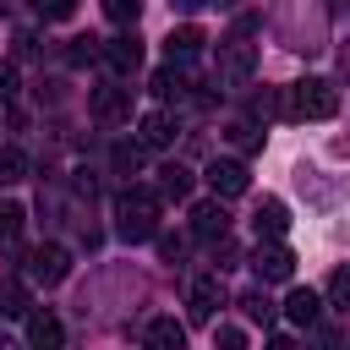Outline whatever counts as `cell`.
<instances>
[{
    "label": "cell",
    "instance_id": "6da1fadb",
    "mask_svg": "<svg viewBox=\"0 0 350 350\" xmlns=\"http://www.w3.org/2000/svg\"><path fill=\"white\" fill-rule=\"evenodd\" d=\"M159 208H164V197L153 191V186H126L120 197H115V235L120 241H153L159 235Z\"/></svg>",
    "mask_w": 350,
    "mask_h": 350
},
{
    "label": "cell",
    "instance_id": "7a4b0ae2",
    "mask_svg": "<svg viewBox=\"0 0 350 350\" xmlns=\"http://www.w3.org/2000/svg\"><path fill=\"white\" fill-rule=\"evenodd\" d=\"M339 109V88L328 77H301L284 88V115L290 120H328Z\"/></svg>",
    "mask_w": 350,
    "mask_h": 350
},
{
    "label": "cell",
    "instance_id": "3957f363",
    "mask_svg": "<svg viewBox=\"0 0 350 350\" xmlns=\"http://www.w3.org/2000/svg\"><path fill=\"white\" fill-rule=\"evenodd\" d=\"M252 273H257L262 284H284V279L295 273V257H290V246H284L279 235H257V252H252Z\"/></svg>",
    "mask_w": 350,
    "mask_h": 350
},
{
    "label": "cell",
    "instance_id": "277c9868",
    "mask_svg": "<svg viewBox=\"0 0 350 350\" xmlns=\"http://www.w3.org/2000/svg\"><path fill=\"white\" fill-rule=\"evenodd\" d=\"M252 71H257V44H246V33L224 38V44H219V77H224L230 88H246Z\"/></svg>",
    "mask_w": 350,
    "mask_h": 350
},
{
    "label": "cell",
    "instance_id": "5b68a950",
    "mask_svg": "<svg viewBox=\"0 0 350 350\" xmlns=\"http://www.w3.org/2000/svg\"><path fill=\"white\" fill-rule=\"evenodd\" d=\"M66 273H71V252H66L60 241H44V246L27 252V279H33V284L49 290V284H60Z\"/></svg>",
    "mask_w": 350,
    "mask_h": 350
},
{
    "label": "cell",
    "instance_id": "8992f818",
    "mask_svg": "<svg viewBox=\"0 0 350 350\" xmlns=\"http://www.w3.org/2000/svg\"><path fill=\"white\" fill-rule=\"evenodd\" d=\"M88 109L98 115V120H131V88H120V82H98L93 88V98H88Z\"/></svg>",
    "mask_w": 350,
    "mask_h": 350
},
{
    "label": "cell",
    "instance_id": "52a82bcc",
    "mask_svg": "<svg viewBox=\"0 0 350 350\" xmlns=\"http://www.w3.org/2000/svg\"><path fill=\"white\" fill-rule=\"evenodd\" d=\"M202 175H208L213 197H241V191L252 186V175H246V159H213Z\"/></svg>",
    "mask_w": 350,
    "mask_h": 350
},
{
    "label": "cell",
    "instance_id": "ba28073f",
    "mask_svg": "<svg viewBox=\"0 0 350 350\" xmlns=\"http://www.w3.org/2000/svg\"><path fill=\"white\" fill-rule=\"evenodd\" d=\"M191 235H197V241H224V235H230L224 197H213V202H197V208H191Z\"/></svg>",
    "mask_w": 350,
    "mask_h": 350
},
{
    "label": "cell",
    "instance_id": "9c48e42d",
    "mask_svg": "<svg viewBox=\"0 0 350 350\" xmlns=\"http://www.w3.org/2000/svg\"><path fill=\"white\" fill-rule=\"evenodd\" d=\"M219 301H224V290H219V273H197V279H191V295H186V306H191V323H213Z\"/></svg>",
    "mask_w": 350,
    "mask_h": 350
},
{
    "label": "cell",
    "instance_id": "30bf717a",
    "mask_svg": "<svg viewBox=\"0 0 350 350\" xmlns=\"http://www.w3.org/2000/svg\"><path fill=\"white\" fill-rule=\"evenodd\" d=\"M104 66H109V71H120V77H131V71L142 66V44H137V33L104 38Z\"/></svg>",
    "mask_w": 350,
    "mask_h": 350
},
{
    "label": "cell",
    "instance_id": "8fae6325",
    "mask_svg": "<svg viewBox=\"0 0 350 350\" xmlns=\"http://www.w3.org/2000/svg\"><path fill=\"white\" fill-rule=\"evenodd\" d=\"M22 323H27V345H38V350H55V345L66 339V328H60V317H55L49 306H44V312H27Z\"/></svg>",
    "mask_w": 350,
    "mask_h": 350
},
{
    "label": "cell",
    "instance_id": "7c38bea8",
    "mask_svg": "<svg viewBox=\"0 0 350 350\" xmlns=\"http://www.w3.org/2000/svg\"><path fill=\"white\" fill-rule=\"evenodd\" d=\"M202 44H208V38H202L197 27H170V38H164V55H170L175 66H191V60L202 55Z\"/></svg>",
    "mask_w": 350,
    "mask_h": 350
},
{
    "label": "cell",
    "instance_id": "4fadbf2b",
    "mask_svg": "<svg viewBox=\"0 0 350 350\" xmlns=\"http://www.w3.org/2000/svg\"><path fill=\"white\" fill-rule=\"evenodd\" d=\"M284 317H290L295 328H317V317H323L317 290H290V295H284Z\"/></svg>",
    "mask_w": 350,
    "mask_h": 350
},
{
    "label": "cell",
    "instance_id": "5bb4252c",
    "mask_svg": "<svg viewBox=\"0 0 350 350\" xmlns=\"http://www.w3.org/2000/svg\"><path fill=\"white\" fill-rule=\"evenodd\" d=\"M153 191H159L164 202H180V197H191V170H186V164H159V180H153Z\"/></svg>",
    "mask_w": 350,
    "mask_h": 350
},
{
    "label": "cell",
    "instance_id": "9a60e30c",
    "mask_svg": "<svg viewBox=\"0 0 350 350\" xmlns=\"http://www.w3.org/2000/svg\"><path fill=\"white\" fill-rule=\"evenodd\" d=\"M252 230H257V235H284V230H290V208H284L279 197H262L257 213H252Z\"/></svg>",
    "mask_w": 350,
    "mask_h": 350
},
{
    "label": "cell",
    "instance_id": "2e32d148",
    "mask_svg": "<svg viewBox=\"0 0 350 350\" xmlns=\"http://www.w3.org/2000/svg\"><path fill=\"white\" fill-rule=\"evenodd\" d=\"M137 137H142V148H170V142H175V120H170L164 109H153V115H142Z\"/></svg>",
    "mask_w": 350,
    "mask_h": 350
},
{
    "label": "cell",
    "instance_id": "e0dca14e",
    "mask_svg": "<svg viewBox=\"0 0 350 350\" xmlns=\"http://www.w3.org/2000/svg\"><path fill=\"white\" fill-rule=\"evenodd\" d=\"M148 345H153V350H180V345H186V328H180L175 317H153V323H148Z\"/></svg>",
    "mask_w": 350,
    "mask_h": 350
},
{
    "label": "cell",
    "instance_id": "ac0fdd59",
    "mask_svg": "<svg viewBox=\"0 0 350 350\" xmlns=\"http://www.w3.org/2000/svg\"><path fill=\"white\" fill-rule=\"evenodd\" d=\"M153 93H159V98H170V104H175V98H186V77H180V66H175V60L153 77Z\"/></svg>",
    "mask_w": 350,
    "mask_h": 350
},
{
    "label": "cell",
    "instance_id": "d6986e66",
    "mask_svg": "<svg viewBox=\"0 0 350 350\" xmlns=\"http://www.w3.org/2000/svg\"><path fill=\"white\" fill-rule=\"evenodd\" d=\"M33 306H27V290L16 284V279H5L0 284V317H27Z\"/></svg>",
    "mask_w": 350,
    "mask_h": 350
},
{
    "label": "cell",
    "instance_id": "ffe728a7",
    "mask_svg": "<svg viewBox=\"0 0 350 350\" xmlns=\"http://www.w3.org/2000/svg\"><path fill=\"white\" fill-rule=\"evenodd\" d=\"M22 224H27V213H22V202H0V246H16V235H22Z\"/></svg>",
    "mask_w": 350,
    "mask_h": 350
},
{
    "label": "cell",
    "instance_id": "44dd1931",
    "mask_svg": "<svg viewBox=\"0 0 350 350\" xmlns=\"http://www.w3.org/2000/svg\"><path fill=\"white\" fill-rule=\"evenodd\" d=\"M22 175H27V153L5 142V148H0V186H16Z\"/></svg>",
    "mask_w": 350,
    "mask_h": 350
},
{
    "label": "cell",
    "instance_id": "7402d4cb",
    "mask_svg": "<svg viewBox=\"0 0 350 350\" xmlns=\"http://www.w3.org/2000/svg\"><path fill=\"white\" fill-rule=\"evenodd\" d=\"M241 312H246L252 323H262V328L273 323V301H268L262 290H246V295H241Z\"/></svg>",
    "mask_w": 350,
    "mask_h": 350
},
{
    "label": "cell",
    "instance_id": "603a6c76",
    "mask_svg": "<svg viewBox=\"0 0 350 350\" xmlns=\"http://www.w3.org/2000/svg\"><path fill=\"white\" fill-rule=\"evenodd\" d=\"M104 16H109V22H120V27H137L142 0H104Z\"/></svg>",
    "mask_w": 350,
    "mask_h": 350
},
{
    "label": "cell",
    "instance_id": "cb8c5ba5",
    "mask_svg": "<svg viewBox=\"0 0 350 350\" xmlns=\"http://www.w3.org/2000/svg\"><path fill=\"white\" fill-rule=\"evenodd\" d=\"M328 301H334V306H339V312H350V262H345V268H334V273H328Z\"/></svg>",
    "mask_w": 350,
    "mask_h": 350
},
{
    "label": "cell",
    "instance_id": "d4e9b609",
    "mask_svg": "<svg viewBox=\"0 0 350 350\" xmlns=\"http://www.w3.org/2000/svg\"><path fill=\"white\" fill-rule=\"evenodd\" d=\"M230 142H235L241 153H257V148H262V131H257L252 120H235V126H230Z\"/></svg>",
    "mask_w": 350,
    "mask_h": 350
},
{
    "label": "cell",
    "instance_id": "484cf974",
    "mask_svg": "<svg viewBox=\"0 0 350 350\" xmlns=\"http://www.w3.org/2000/svg\"><path fill=\"white\" fill-rule=\"evenodd\" d=\"M115 170H120V175H126V170H131V175L142 170V137H137V142H120V148H115Z\"/></svg>",
    "mask_w": 350,
    "mask_h": 350
},
{
    "label": "cell",
    "instance_id": "4316f807",
    "mask_svg": "<svg viewBox=\"0 0 350 350\" xmlns=\"http://www.w3.org/2000/svg\"><path fill=\"white\" fill-rule=\"evenodd\" d=\"M27 5H33L44 22H66V16L77 11V0H27Z\"/></svg>",
    "mask_w": 350,
    "mask_h": 350
},
{
    "label": "cell",
    "instance_id": "83f0119b",
    "mask_svg": "<svg viewBox=\"0 0 350 350\" xmlns=\"http://www.w3.org/2000/svg\"><path fill=\"white\" fill-rule=\"evenodd\" d=\"M153 241H159V257H164V262H180V257H186V241H180V235H153Z\"/></svg>",
    "mask_w": 350,
    "mask_h": 350
},
{
    "label": "cell",
    "instance_id": "f1b7e54d",
    "mask_svg": "<svg viewBox=\"0 0 350 350\" xmlns=\"http://www.w3.org/2000/svg\"><path fill=\"white\" fill-rule=\"evenodd\" d=\"M213 339H219V345H230V350H241V345H246V334H241V328H230V323H224V328H213Z\"/></svg>",
    "mask_w": 350,
    "mask_h": 350
},
{
    "label": "cell",
    "instance_id": "f546056e",
    "mask_svg": "<svg viewBox=\"0 0 350 350\" xmlns=\"http://www.w3.org/2000/svg\"><path fill=\"white\" fill-rule=\"evenodd\" d=\"M0 98H16V66L0 60Z\"/></svg>",
    "mask_w": 350,
    "mask_h": 350
},
{
    "label": "cell",
    "instance_id": "4dcf8cb0",
    "mask_svg": "<svg viewBox=\"0 0 350 350\" xmlns=\"http://www.w3.org/2000/svg\"><path fill=\"white\" fill-rule=\"evenodd\" d=\"M170 5H175V11H202L208 0H170Z\"/></svg>",
    "mask_w": 350,
    "mask_h": 350
}]
</instances>
